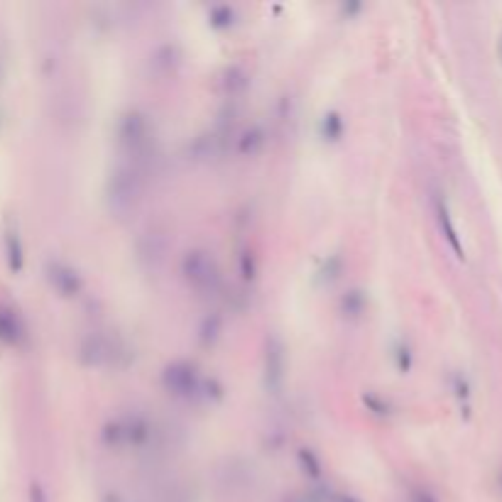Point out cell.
I'll use <instances>...</instances> for the list:
<instances>
[{"label":"cell","instance_id":"1","mask_svg":"<svg viewBox=\"0 0 502 502\" xmlns=\"http://www.w3.org/2000/svg\"><path fill=\"white\" fill-rule=\"evenodd\" d=\"M186 277L194 282L196 287H208L216 282V265L206 253H189L186 258Z\"/></svg>","mask_w":502,"mask_h":502},{"label":"cell","instance_id":"2","mask_svg":"<svg viewBox=\"0 0 502 502\" xmlns=\"http://www.w3.org/2000/svg\"><path fill=\"white\" fill-rule=\"evenodd\" d=\"M20 338V324L10 312L0 309V341L3 343H18Z\"/></svg>","mask_w":502,"mask_h":502},{"label":"cell","instance_id":"3","mask_svg":"<svg viewBox=\"0 0 502 502\" xmlns=\"http://www.w3.org/2000/svg\"><path fill=\"white\" fill-rule=\"evenodd\" d=\"M439 221H441V228H443V233H446L448 243H451L453 250H456V255L458 258H463L461 240H458V233H456V228H453V223H451V213H448V208H446L443 201H439Z\"/></svg>","mask_w":502,"mask_h":502},{"label":"cell","instance_id":"4","mask_svg":"<svg viewBox=\"0 0 502 502\" xmlns=\"http://www.w3.org/2000/svg\"><path fill=\"white\" fill-rule=\"evenodd\" d=\"M5 243H8V258H10V267L13 270H20L23 267V250H20V240L15 233H8V238H5Z\"/></svg>","mask_w":502,"mask_h":502},{"label":"cell","instance_id":"5","mask_svg":"<svg viewBox=\"0 0 502 502\" xmlns=\"http://www.w3.org/2000/svg\"><path fill=\"white\" fill-rule=\"evenodd\" d=\"M32 502H45V495L40 488H32Z\"/></svg>","mask_w":502,"mask_h":502}]
</instances>
